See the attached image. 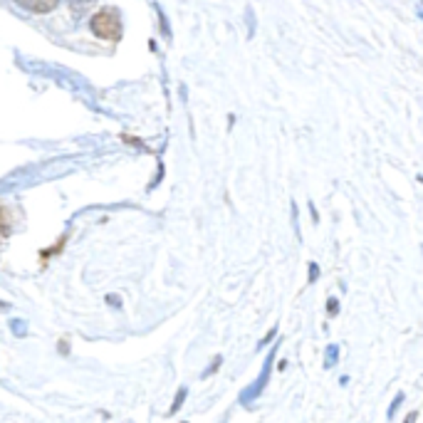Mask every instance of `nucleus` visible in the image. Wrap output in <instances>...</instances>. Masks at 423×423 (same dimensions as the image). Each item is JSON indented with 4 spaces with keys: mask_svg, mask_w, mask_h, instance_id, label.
<instances>
[{
    "mask_svg": "<svg viewBox=\"0 0 423 423\" xmlns=\"http://www.w3.org/2000/svg\"><path fill=\"white\" fill-rule=\"evenodd\" d=\"M278 349H280V342H278V344H275V347H272L270 354H267L265 364H262L260 376H258V379H255L253 384H250V386L240 393V404H243V406H250L255 399H260V396H262V391H265V386H267V381H270L272 364H275V357H278Z\"/></svg>",
    "mask_w": 423,
    "mask_h": 423,
    "instance_id": "obj_2",
    "label": "nucleus"
},
{
    "mask_svg": "<svg viewBox=\"0 0 423 423\" xmlns=\"http://www.w3.org/2000/svg\"><path fill=\"white\" fill-rule=\"evenodd\" d=\"M307 270H309V275H307V285H315L317 280H320V275H322L320 265H317V262H309Z\"/></svg>",
    "mask_w": 423,
    "mask_h": 423,
    "instance_id": "obj_8",
    "label": "nucleus"
},
{
    "mask_svg": "<svg viewBox=\"0 0 423 423\" xmlns=\"http://www.w3.org/2000/svg\"><path fill=\"white\" fill-rule=\"evenodd\" d=\"M290 216H292V228H295L297 240L302 243V230H300V211H297V203H295V200L290 203Z\"/></svg>",
    "mask_w": 423,
    "mask_h": 423,
    "instance_id": "obj_5",
    "label": "nucleus"
},
{
    "mask_svg": "<svg viewBox=\"0 0 423 423\" xmlns=\"http://www.w3.org/2000/svg\"><path fill=\"white\" fill-rule=\"evenodd\" d=\"M421 253H423V245H421Z\"/></svg>",
    "mask_w": 423,
    "mask_h": 423,
    "instance_id": "obj_17",
    "label": "nucleus"
},
{
    "mask_svg": "<svg viewBox=\"0 0 423 423\" xmlns=\"http://www.w3.org/2000/svg\"><path fill=\"white\" fill-rule=\"evenodd\" d=\"M186 393H188V389L183 386V389H178V393H176V401H174V406H171V411L169 413H176L178 409L183 406V399H186Z\"/></svg>",
    "mask_w": 423,
    "mask_h": 423,
    "instance_id": "obj_9",
    "label": "nucleus"
},
{
    "mask_svg": "<svg viewBox=\"0 0 423 423\" xmlns=\"http://www.w3.org/2000/svg\"><path fill=\"white\" fill-rule=\"evenodd\" d=\"M339 309H342V302H339V297H327V315L329 317H337Z\"/></svg>",
    "mask_w": 423,
    "mask_h": 423,
    "instance_id": "obj_7",
    "label": "nucleus"
},
{
    "mask_svg": "<svg viewBox=\"0 0 423 423\" xmlns=\"http://www.w3.org/2000/svg\"><path fill=\"white\" fill-rule=\"evenodd\" d=\"M8 230H10V223H8L6 208H0V233H3V236H6Z\"/></svg>",
    "mask_w": 423,
    "mask_h": 423,
    "instance_id": "obj_13",
    "label": "nucleus"
},
{
    "mask_svg": "<svg viewBox=\"0 0 423 423\" xmlns=\"http://www.w3.org/2000/svg\"><path fill=\"white\" fill-rule=\"evenodd\" d=\"M90 28L92 32L102 40H121V15L116 8H102L99 12H94L90 20Z\"/></svg>",
    "mask_w": 423,
    "mask_h": 423,
    "instance_id": "obj_1",
    "label": "nucleus"
},
{
    "mask_svg": "<svg viewBox=\"0 0 423 423\" xmlns=\"http://www.w3.org/2000/svg\"><path fill=\"white\" fill-rule=\"evenodd\" d=\"M404 401H406V393H404V391H399V393H396V396H393L391 406H389V411H386V418H389V421H391V418L396 416V411H399V409H401V404H404Z\"/></svg>",
    "mask_w": 423,
    "mask_h": 423,
    "instance_id": "obj_6",
    "label": "nucleus"
},
{
    "mask_svg": "<svg viewBox=\"0 0 423 423\" xmlns=\"http://www.w3.org/2000/svg\"><path fill=\"white\" fill-rule=\"evenodd\" d=\"M20 8H25L28 12H35V15H45V12H52L54 8L60 6V0H15Z\"/></svg>",
    "mask_w": 423,
    "mask_h": 423,
    "instance_id": "obj_3",
    "label": "nucleus"
},
{
    "mask_svg": "<svg viewBox=\"0 0 423 423\" xmlns=\"http://www.w3.org/2000/svg\"><path fill=\"white\" fill-rule=\"evenodd\" d=\"M339 354H342V349H339V344H327V351H324V369H334L339 364Z\"/></svg>",
    "mask_w": 423,
    "mask_h": 423,
    "instance_id": "obj_4",
    "label": "nucleus"
},
{
    "mask_svg": "<svg viewBox=\"0 0 423 423\" xmlns=\"http://www.w3.org/2000/svg\"><path fill=\"white\" fill-rule=\"evenodd\" d=\"M275 337H278V324L272 327L270 332H267L265 337H262L260 342H258V349H262V347H265V344H270V342H272V339H275Z\"/></svg>",
    "mask_w": 423,
    "mask_h": 423,
    "instance_id": "obj_11",
    "label": "nucleus"
},
{
    "mask_svg": "<svg viewBox=\"0 0 423 423\" xmlns=\"http://www.w3.org/2000/svg\"><path fill=\"white\" fill-rule=\"evenodd\" d=\"M220 364H223V357H216V359H213L211 367H208V369L203 371V379H208V376H211V374H216V371L220 369Z\"/></svg>",
    "mask_w": 423,
    "mask_h": 423,
    "instance_id": "obj_12",
    "label": "nucleus"
},
{
    "mask_svg": "<svg viewBox=\"0 0 423 423\" xmlns=\"http://www.w3.org/2000/svg\"><path fill=\"white\" fill-rule=\"evenodd\" d=\"M416 418H418V411H411L409 416H406V421L404 423H416Z\"/></svg>",
    "mask_w": 423,
    "mask_h": 423,
    "instance_id": "obj_15",
    "label": "nucleus"
},
{
    "mask_svg": "<svg viewBox=\"0 0 423 423\" xmlns=\"http://www.w3.org/2000/svg\"><path fill=\"white\" fill-rule=\"evenodd\" d=\"M347 384H349V376L342 374V376H339V386H347Z\"/></svg>",
    "mask_w": 423,
    "mask_h": 423,
    "instance_id": "obj_16",
    "label": "nucleus"
},
{
    "mask_svg": "<svg viewBox=\"0 0 423 423\" xmlns=\"http://www.w3.org/2000/svg\"><path fill=\"white\" fill-rule=\"evenodd\" d=\"M309 216H312V223L315 225H320V211H317V206L309 200Z\"/></svg>",
    "mask_w": 423,
    "mask_h": 423,
    "instance_id": "obj_14",
    "label": "nucleus"
},
{
    "mask_svg": "<svg viewBox=\"0 0 423 423\" xmlns=\"http://www.w3.org/2000/svg\"><path fill=\"white\" fill-rule=\"evenodd\" d=\"M92 3H94V0H70V8H72L74 12H82V10H87Z\"/></svg>",
    "mask_w": 423,
    "mask_h": 423,
    "instance_id": "obj_10",
    "label": "nucleus"
}]
</instances>
